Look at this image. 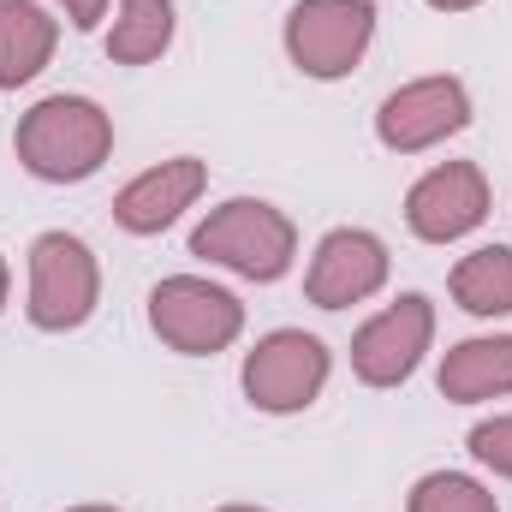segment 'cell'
<instances>
[{
    "label": "cell",
    "mask_w": 512,
    "mask_h": 512,
    "mask_svg": "<svg viewBox=\"0 0 512 512\" xmlns=\"http://www.w3.org/2000/svg\"><path fill=\"white\" fill-rule=\"evenodd\" d=\"M465 447H471V459H477L483 471H495V477H507L512 483V411L483 417V423L465 435Z\"/></svg>",
    "instance_id": "cell-17"
},
{
    "label": "cell",
    "mask_w": 512,
    "mask_h": 512,
    "mask_svg": "<svg viewBox=\"0 0 512 512\" xmlns=\"http://www.w3.org/2000/svg\"><path fill=\"white\" fill-rule=\"evenodd\" d=\"M435 387L447 405H489V399H507L512 393V334H477V340H459L447 346Z\"/></svg>",
    "instance_id": "cell-12"
},
{
    "label": "cell",
    "mask_w": 512,
    "mask_h": 512,
    "mask_svg": "<svg viewBox=\"0 0 512 512\" xmlns=\"http://www.w3.org/2000/svg\"><path fill=\"white\" fill-rule=\"evenodd\" d=\"M405 512H501V501L465 471H429V477L411 483Z\"/></svg>",
    "instance_id": "cell-16"
},
{
    "label": "cell",
    "mask_w": 512,
    "mask_h": 512,
    "mask_svg": "<svg viewBox=\"0 0 512 512\" xmlns=\"http://www.w3.org/2000/svg\"><path fill=\"white\" fill-rule=\"evenodd\" d=\"M12 155L42 185H84L114 155V114L90 96H42L18 114Z\"/></svg>",
    "instance_id": "cell-1"
},
{
    "label": "cell",
    "mask_w": 512,
    "mask_h": 512,
    "mask_svg": "<svg viewBox=\"0 0 512 512\" xmlns=\"http://www.w3.org/2000/svg\"><path fill=\"white\" fill-rule=\"evenodd\" d=\"M173 30H179V12L173 0H120L114 12V30H108V60L114 66H149L173 48Z\"/></svg>",
    "instance_id": "cell-15"
},
{
    "label": "cell",
    "mask_w": 512,
    "mask_h": 512,
    "mask_svg": "<svg viewBox=\"0 0 512 512\" xmlns=\"http://www.w3.org/2000/svg\"><path fill=\"white\" fill-rule=\"evenodd\" d=\"M387 268L393 256L370 227H334L316 239L310 268H304V298L316 310H352L364 298H376L387 286Z\"/></svg>",
    "instance_id": "cell-10"
},
{
    "label": "cell",
    "mask_w": 512,
    "mask_h": 512,
    "mask_svg": "<svg viewBox=\"0 0 512 512\" xmlns=\"http://www.w3.org/2000/svg\"><path fill=\"white\" fill-rule=\"evenodd\" d=\"M215 512H268V507H251V501H227V507H215Z\"/></svg>",
    "instance_id": "cell-21"
},
{
    "label": "cell",
    "mask_w": 512,
    "mask_h": 512,
    "mask_svg": "<svg viewBox=\"0 0 512 512\" xmlns=\"http://www.w3.org/2000/svg\"><path fill=\"white\" fill-rule=\"evenodd\" d=\"M286 60L316 78V84H340L364 66L370 42H376V6L370 0H298L286 12Z\"/></svg>",
    "instance_id": "cell-5"
},
{
    "label": "cell",
    "mask_w": 512,
    "mask_h": 512,
    "mask_svg": "<svg viewBox=\"0 0 512 512\" xmlns=\"http://www.w3.org/2000/svg\"><path fill=\"white\" fill-rule=\"evenodd\" d=\"M209 191V161L197 155H167L155 167H143L131 185L114 191V227L131 239H155L167 233L185 209H197V197Z\"/></svg>",
    "instance_id": "cell-11"
},
{
    "label": "cell",
    "mask_w": 512,
    "mask_h": 512,
    "mask_svg": "<svg viewBox=\"0 0 512 512\" xmlns=\"http://www.w3.org/2000/svg\"><path fill=\"white\" fill-rule=\"evenodd\" d=\"M149 328L179 358H215L245 334V304L221 280L203 274H167L149 292Z\"/></svg>",
    "instance_id": "cell-4"
},
{
    "label": "cell",
    "mask_w": 512,
    "mask_h": 512,
    "mask_svg": "<svg viewBox=\"0 0 512 512\" xmlns=\"http://www.w3.org/2000/svg\"><path fill=\"white\" fill-rule=\"evenodd\" d=\"M54 48H60V18L42 0H0V90L42 78Z\"/></svg>",
    "instance_id": "cell-13"
},
{
    "label": "cell",
    "mask_w": 512,
    "mask_h": 512,
    "mask_svg": "<svg viewBox=\"0 0 512 512\" xmlns=\"http://www.w3.org/2000/svg\"><path fill=\"white\" fill-rule=\"evenodd\" d=\"M102 304V262L78 233H36L30 239V292L24 316L42 334H72Z\"/></svg>",
    "instance_id": "cell-3"
},
{
    "label": "cell",
    "mask_w": 512,
    "mask_h": 512,
    "mask_svg": "<svg viewBox=\"0 0 512 512\" xmlns=\"http://www.w3.org/2000/svg\"><path fill=\"white\" fill-rule=\"evenodd\" d=\"M191 256H203V262H215L239 280L274 286L298 262V227L268 197H227L191 227Z\"/></svg>",
    "instance_id": "cell-2"
},
{
    "label": "cell",
    "mask_w": 512,
    "mask_h": 512,
    "mask_svg": "<svg viewBox=\"0 0 512 512\" xmlns=\"http://www.w3.org/2000/svg\"><path fill=\"white\" fill-rule=\"evenodd\" d=\"M334 376V352L304 334V328H274L262 334L251 352H245V370H239V387L262 417H298L322 399V387Z\"/></svg>",
    "instance_id": "cell-6"
},
{
    "label": "cell",
    "mask_w": 512,
    "mask_h": 512,
    "mask_svg": "<svg viewBox=\"0 0 512 512\" xmlns=\"http://www.w3.org/2000/svg\"><path fill=\"white\" fill-rule=\"evenodd\" d=\"M447 292L477 322L512 316V245H477L471 256H459L447 274Z\"/></svg>",
    "instance_id": "cell-14"
},
{
    "label": "cell",
    "mask_w": 512,
    "mask_h": 512,
    "mask_svg": "<svg viewBox=\"0 0 512 512\" xmlns=\"http://www.w3.org/2000/svg\"><path fill=\"white\" fill-rule=\"evenodd\" d=\"M66 512H120V507H102V501H90V507H66Z\"/></svg>",
    "instance_id": "cell-22"
},
{
    "label": "cell",
    "mask_w": 512,
    "mask_h": 512,
    "mask_svg": "<svg viewBox=\"0 0 512 512\" xmlns=\"http://www.w3.org/2000/svg\"><path fill=\"white\" fill-rule=\"evenodd\" d=\"M489 179L477 161H441L405 191V227L423 245H459L489 221Z\"/></svg>",
    "instance_id": "cell-9"
},
{
    "label": "cell",
    "mask_w": 512,
    "mask_h": 512,
    "mask_svg": "<svg viewBox=\"0 0 512 512\" xmlns=\"http://www.w3.org/2000/svg\"><path fill=\"white\" fill-rule=\"evenodd\" d=\"M429 346H435V304L423 292H399L352 334V376L364 387H405Z\"/></svg>",
    "instance_id": "cell-8"
},
{
    "label": "cell",
    "mask_w": 512,
    "mask_h": 512,
    "mask_svg": "<svg viewBox=\"0 0 512 512\" xmlns=\"http://www.w3.org/2000/svg\"><path fill=\"white\" fill-rule=\"evenodd\" d=\"M54 6L72 18V30H96L108 18V0H54Z\"/></svg>",
    "instance_id": "cell-18"
},
{
    "label": "cell",
    "mask_w": 512,
    "mask_h": 512,
    "mask_svg": "<svg viewBox=\"0 0 512 512\" xmlns=\"http://www.w3.org/2000/svg\"><path fill=\"white\" fill-rule=\"evenodd\" d=\"M435 12H471V6H483V0H429Z\"/></svg>",
    "instance_id": "cell-19"
},
{
    "label": "cell",
    "mask_w": 512,
    "mask_h": 512,
    "mask_svg": "<svg viewBox=\"0 0 512 512\" xmlns=\"http://www.w3.org/2000/svg\"><path fill=\"white\" fill-rule=\"evenodd\" d=\"M6 298H12V262L0 256V310H6Z\"/></svg>",
    "instance_id": "cell-20"
},
{
    "label": "cell",
    "mask_w": 512,
    "mask_h": 512,
    "mask_svg": "<svg viewBox=\"0 0 512 512\" xmlns=\"http://www.w3.org/2000/svg\"><path fill=\"white\" fill-rule=\"evenodd\" d=\"M465 126H471V90L453 72L411 78L376 108V143L393 155H423V149L459 137Z\"/></svg>",
    "instance_id": "cell-7"
}]
</instances>
